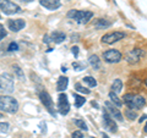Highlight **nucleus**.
I'll return each mask as SVG.
<instances>
[{"label":"nucleus","mask_w":147,"mask_h":138,"mask_svg":"<svg viewBox=\"0 0 147 138\" xmlns=\"http://www.w3.org/2000/svg\"><path fill=\"white\" fill-rule=\"evenodd\" d=\"M0 110L9 114H15L18 110V103L10 95H0Z\"/></svg>","instance_id":"obj_1"},{"label":"nucleus","mask_w":147,"mask_h":138,"mask_svg":"<svg viewBox=\"0 0 147 138\" xmlns=\"http://www.w3.org/2000/svg\"><path fill=\"white\" fill-rule=\"evenodd\" d=\"M67 17L75 20L79 25H86L93 17V12L87 10H70L67 12Z\"/></svg>","instance_id":"obj_2"},{"label":"nucleus","mask_w":147,"mask_h":138,"mask_svg":"<svg viewBox=\"0 0 147 138\" xmlns=\"http://www.w3.org/2000/svg\"><path fill=\"white\" fill-rule=\"evenodd\" d=\"M0 10L5 15H15L21 12V7L17 4L12 3L11 0H0Z\"/></svg>","instance_id":"obj_3"},{"label":"nucleus","mask_w":147,"mask_h":138,"mask_svg":"<svg viewBox=\"0 0 147 138\" xmlns=\"http://www.w3.org/2000/svg\"><path fill=\"white\" fill-rule=\"evenodd\" d=\"M144 56H145V50L141 48H135V49L130 50V52L125 55V60L127 64H130V65H135V64L139 62Z\"/></svg>","instance_id":"obj_4"},{"label":"nucleus","mask_w":147,"mask_h":138,"mask_svg":"<svg viewBox=\"0 0 147 138\" xmlns=\"http://www.w3.org/2000/svg\"><path fill=\"white\" fill-rule=\"evenodd\" d=\"M102 117H103V127L105 128L107 131L109 132H112V133H115L118 131V126H117V123L115 121H114V119L112 117V115L109 114V111L107 109H103V115H102Z\"/></svg>","instance_id":"obj_5"},{"label":"nucleus","mask_w":147,"mask_h":138,"mask_svg":"<svg viewBox=\"0 0 147 138\" xmlns=\"http://www.w3.org/2000/svg\"><path fill=\"white\" fill-rule=\"evenodd\" d=\"M103 60L108 64H117L123 60V54L117 49H109L103 53Z\"/></svg>","instance_id":"obj_6"},{"label":"nucleus","mask_w":147,"mask_h":138,"mask_svg":"<svg viewBox=\"0 0 147 138\" xmlns=\"http://www.w3.org/2000/svg\"><path fill=\"white\" fill-rule=\"evenodd\" d=\"M0 90L5 93H11L13 90V78L9 73L0 75Z\"/></svg>","instance_id":"obj_7"},{"label":"nucleus","mask_w":147,"mask_h":138,"mask_svg":"<svg viewBox=\"0 0 147 138\" xmlns=\"http://www.w3.org/2000/svg\"><path fill=\"white\" fill-rule=\"evenodd\" d=\"M126 34L124 32L120 31H114V32H109V33L104 34L102 37V43L104 44H113V43H117L119 40H121L123 38H125Z\"/></svg>","instance_id":"obj_8"},{"label":"nucleus","mask_w":147,"mask_h":138,"mask_svg":"<svg viewBox=\"0 0 147 138\" xmlns=\"http://www.w3.org/2000/svg\"><path fill=\"white\" fill-rule=\"evenodd\" d=\"M39 98H40V102H42V104L44 105V108L48 110L50 115H53V116H55V110H54V103H53V99L50 98L49 93H47V92H40L39 94Z\"/></svg>","instance_id":"obj_9"},{"label":"nucleus","mask_w":147,"mask_h":138,"mask_svg":"<svg viewBox=\"0 0 147 138\" xmlns=\"http://www.w3.org/2000/svg\"><path fill=\"white\" fill-rule=\"evenodd\" d=\"M58 110L60 115H66L70 110V103H69L67 95L61 93L58 98Z\"/></svg>","instance_id":"obj_10"},{"label":"nucleus","mask_w":147,"mask_h":138,"mask_svg":"<svg viewBox=\"0 0 147 138\" xmlns=\"http://www.w3.org/2000/svg\"><path fill=\"white\" fill-rule=\"evenodd\" d=\"M146 105V99L145 96H142L140 94H135V96L132 98V100L130 103L126 104V107L129 109H132V110H141Z\"/></svg>","instance_id":"obj_11"},{"label":"nucleus","mask_w":147,"mask_h":138,"mask_svg":"<svg viewBox=\"0 0 147 138\" xmlns=\"http://www.w3.org/2000/svg\"><path fill=\"white\" fill-rule=\"evenodd\" d=\"M105 109L109 111V114L112 115V117L114 119V120L117 121H123L124 117H123V114L120 113V110H119V108L117 107V105H114L112 102H105Z\"/></svg>","instance_id":"obj_12"},{"label":"nucleus","mask_w":147,"mask_h":138,"mask_svg":"<svg viewBox=\"0 0 147 138\" xmlns=\"http://www.w3.org/2000/svg\"><path fill=\"white\" fill-rule=\"evenodd\" d=\"M26 26V22L21 18H17V20H9L7 21V27L9 29H11L12 32H18L21 31L24 27Z\"/></svg>","instance_id":"obj_13"},{"label":"nucleus","mask_w":147,"mask_h":138,"mask_svg":"<svg viewBox=\"0 0 147 138\" xmlns=\"http://www.w3.org/2000/svg\"><path fill=\"white\" fill-rule=\"evenodd\" d=\"M39 4L43 7L48 9V10H57L61 6V1L60 0H39Z\"/></svg>","instance_id":"obj_14"},{"label":"nucleus","mask_w":147,"mask_h":138,"mask_svg":"<svg viewBox=\"0 0 147 138\" xmlns=\"http://www.w3.org/2000/svg\"><path fill=\"white\" fill-rule=\"evenodd\" d=\"M110 26H112V22L105 20V18H98V20H96V22H94V28L96 29H105Z\"/></svg>","instance_id":"obj_15"},{"label":"nucleus","mask_w":147,"mask_h":138,"mask_svg":"<svg viewBox=\"0 0 147 138\" xmlns=\"http://www.w3.org/2000/svg\"><path fill=\"white\" fill-rule=\"evenodd\" d=\"M67 84H69V78L65 76H60L58 80V83H57V90L64 92L67 88Z\"/></svg>","instance_id":"obj_16"},{"label":"nucleus","mask_w":147,"mask_h":138,"mask_svg":"<svg viewBox=\"0 0 147 138\" xmlns=\"http://www.w3.org/2000/svg\"><path fill=\"white\" fill-rule=\"evenodd\" d=\"M50 38H52V42L59 44V43H61V42L65 40L66 36H65V33H63V32H60V31H55V32H53V33H52Z\"/></svg>","instance_id":"obj_17"},{"label":"nucleus","mask_w":147,"mask_h":138,"mask_svg":"<svg viewBox=\"0 0 147 138\" xmlns=\"http://www.w3.org/2000/svg\"><path fill=\"white\" fill-rule=\"evenodd\" d=\"M88 62L93 70H99L100 68V59L97 56V55H91L90 59H88Z\"/></svg>","instance_id":"obj_18"},{"label":"nucleus","mask_w":147,"mask_h":138,"mask_svg":"<svg viewBox=\"0 0 147 138\" xmlns=\"http://www.w3.org/2000/svg\"><path fill=\"white\" fill-rule=\"evenodd\" d=\"M123 87H124L123 81L120 80V78H117V80H114L113 84H112V92H114V93H117V94L121 93V92H123Z\"/></svg>","instance_id":"obj_19"},{"label":"nucleus","mask_w":147,"mask_h":138,"mask_svg":"<svg viewBox=\"0 0 147 138\" xmlns=\"http://www.w3.org/2000/svg\"><path fill=\"white\" fill-rule=\"evenodd\" d=\"M109 98H110V102H112L114 105H117L118 108H120L123 105V100L119 98L117 93H114V92H110L109 93Z\"/></svg>","instance_id":"obj_20"},{"label":"nucleus","mask_w":147,"mask_h":138,"mask_svg":"<svg viewBox=\"0 0 147 138\" xmlns=\"http://www.w3.org/2000/svg\"><path fill=\"white\" fill-rule=\"evenodd\" d=\"M74 99H75V107L76 108H81L82 105L86 103V99L82 95H79V94H74Z\"/></svg>","instance_id":"obj_21"},{"label":"nucleus","mask_w":147,"mask_h":138,"mask_svg":"<svg viewBox=\"0 0 147 138\" xmlns=\"http://www.w3.org/2000/svg\"><path fill=\"white\" fill-rule=\"evenodd\" d=\"M84 82H85V83L88 86V87H91V88H94V87H97V81H96L92 76H86V77H84Z\"/></svg>","instance_id":"obj_22"},{"label":"nucleus","mask_w":147,"mask_h":138,"mask_svg":"<svg viewBox=\"0 0 147 138\" xmlns=\"http://www.w3.org/2000/svg\"><path fill=\"white\" fill-rule=\"evenodd\" d=\"M125 116L129 119V120L134 121V120L137 119V113L135 111V110H132V109H126L125 110Z\"/></svg>","instance_id":"obj_23"},{"label":"nucleus","mask_w":147,"mask_h":138,"mask_svg":"<svg viewBox=\"0 0 147 138\" xmlns=\"http://www.w3.org/2000/svg\"><path fill=\"white\" fill-rule=\"evenodd\" d=\"M13 71H15V75H16V77L20 81H24L25 80V73H24V71H22V68L20 66H17V65L13 66Z\"/></svg>","instance_id":"obj_24"},{"label":"nucleus","mask_w":147,"mask_h":138,"mask_svg":"<svg viewBox=\"0 0 147 138\" xmlns=\"http://www.w3.org/2000/svg\"><path fill=\"white\" fill-rule=\"evenodd\" d=\"M10 131V125L7 122H0V135L7 133Z\"/></svg>","instance_id":"obj_25"},{"label":"nucleus","mask_w":147,"mask_h":138,"mask_svg":"<svg viewBox=\"0 0 147 138\" xmlns=\"http://www.w3.org/2000/svg\"><path fill=\"white\" fill-rule=\"evenodd\" d=\"M75 89H76L77 92H80V93H84V94H90V93H91V90L87 89V88H85V87L82 86L81 83H76V84H75Z\"/></svg>","instance_id":"obj_26"},{"label":"nucleus","mask_w":147,"mask_h":138,"mask_svg":"<svg viewBox=\"0 0 147 138\" xmlns=\"http://www.w3.org/2000/svg\"><path fill=\"white\" fill-rule=\"evenodd\" d=\"M134 96H135L134 93H126V94H124V95H123V103L126 105L127 103H130V102H131Z\"/></svg>","instance_id":"obj_27"},{"label":"nucleus","mask_w":147,"mask_h":138,"mask_svg":"<svg viewBox=\"0 0 147 138\" xmlns=\"http://www.w3.org/2000/svg\"><path fill=\"white\" fill-rule=\"evenodd\" d=\"M74 122H75V125L79 128H81V130H84V131L88 130V127H87V125L84 122V120H74Z\"/></svg>","instance_id":"obj_28"},{"label":"nucleus","mask_w":147,"mask_h":138,"mask_svg":"<svg viewBox=\"0 0 147 138\" xmlns=\"http://www.w3.org/2000/svg\"><path fill=\"white\" fill-rule=\"evenodd\" d=\"M72 67L75 68L76 71H82V70H85V68H86V65H85V64H82V62L75 61V62H72Z\"/></svg>","instance_id":"obj_29"},{"label":"nucleus","mask_w":147,"mask_h":138,"mask_svg":"<svg viewBox=\"0 0 147 138\" xmlns=\"http://www.w3.org/2000/svg\"><path fill=\"white\" fill-rule=\"evenodd\" d=\"M17 49H18V45H17V43H15V42H11L10 44H9V47H7V52H16Z\"/></svg>","instance_id":"obj_30"},{"label":"nucleus","mask_w":147,"mask_h":138,"mask_svg":"<svg viewBox=\"0 0 147 138\" xmlns=\"http://www.w3.org/2000/svg\"><path fill=\"white\" fill-rule=\"evenodd\" d=\"M5 37H6V31H5V28H4V26L0 23V40L4 39Z\"/></svg>","instance_id":"obj_31"},{"label":"nucleus","mask_w":147,"mask_h":138,"mask_svg":"<svg viewBox=\"0 0 147 138\" xmlns=\"http://www.w3.org/2000/svg\"><path fill=\"white\" fill-rule=\"evenodd\" d=\"M72 138H84V133L81 131H75L72 132Z\"/></svg>","instance_id":"obj_32"},{"label":"nucleus","mask_w":147,"mask_h":138,"mask_svg":"<svg viewBox=\"0 0 147 138\" xmlns=\"http://www.w3.org/2000/svg\"><path fill=\"white\" fill-rule=\"evenodd\" d=\"M71 52H72L74 55H75V58L79 56V47H72L71 48Z\"/></svg>","instance_id":"obj_33"},{"label":"nucleus","mask_w":147,"mask_h":138,"mask_svg":"<svg viewBox=\"0 0 147 138\" xmlns=\"http://www.w3.org/2000/svg\"><path fill=\"white\" fill-rule=\"evenodd\" d=\"M43 42L48 44V43H50V42H52V38H50L49 36H44V39H43Z\"/></svg>","instance_id":"obj_34"},{"label":"nucleus","mask_w":147,"mask_h":138,"mask_svg":"<svg viewBox=\"0 0 147 138\" xmlns=\"http://www.w3.org/2000/svg\"><path fill=\"white\" fill-rule=\"evenodd\" d=\"M146 119H147V115H142V116H141V117L139 119V122H142V121H145Z\"/></svg>","instance_id":"obj_35"},{"label":"nucleus","mask_w":147,"mask_h":138,"mask_svg":"<svg viewBox=\"0 0 147 138\" xmlns=\"http://www.w3.org/2000/svg\"><path fill=\"white\" fill-rule=\"evenodd\" d=\"M71 38H72V40H75V42H76V40H79V39H77V38H79V36H77V34H75V36H74V34H72V37H71Z\"/></svg>","instance_id":"obj_36"},{"label":"nucleus","mask_w":147,"mask_h":138,"mask_svg":"<svg viewBox=\"0 0 147 138\" xmlns=\"http://www.w3.org/2000/svg\"><path fill=\"white\" fill-rule=\"evenodd\" d=\"M18 1H21V3H31V1H33V0H18Z\"/></svg>","instance_id":"obj_37"},{"label":"nucleus","mask_w":147,"mask_h":138,"mask_svg":"<svg viewBox=\"0 0 147 138\" xmlns=\"http://www.w3.org/2000/svg\"><path fill=\"white\" fill-rule=\"evenodd\" d=\"M92 105H93V107H96V109H98V104H97V103H96V102H94V103H93V102H92Z\"/></svg>","instance_id":"obj_38"},{"label":"nucleus","mask_w":147,"mask_h":138,"mask_svg":"<svg viewBox=\"0 0 147 138\" xmlns=\"http://www.w3.org/2000/svg\"><path fill=\"white\" fill-rule=\"evenodd\" d=\"M144 131H145V133H147V122H146V125L144 127Z\"/></svg>","instance_id":"obj_39"},{"label":"nucleus","mask_w":147,"mask_h":138,"mask_svg":"<svg viewBox=\"0 0 147 138\" xmlns=\"http://www.w3.org/2000/svg\"><path fill=\"white\" fill-rule=\"evenodd\" d=\"M61 71H63V72H65V71H66V67H65V66H63V67H61Z\"/></svg>","instance_id":"obj_40"},{"label":"nucleus","mask_w":147,"mask_h":138,"mask_svg":"<svg viewBox=\"0 0 147 138\" xmlns=\"http://www.w3.org/2000/svg\"><path fill=\"white\" fill-rule=\"evenodd\" d=\"M144 82H145V86H146V88H147V77L145 78V81H144Z\"/></svg>","instance_id":"obj_41"},{"label":"nucleus","mask_w":147,"mask_h":138,"mask_svg":"<svg viewBox=\"0 0 147 138\" xmlns=\"http://www.w3.org/2000/svg\"><path fill=\"white\" fill-rule=\"evenodd\" d=\"M102 137H103V138H109L107 135H105V133H103V136H102Z\"/></svg>","instance_id":"obj_42"},{"label":"nucleus","mask_w":147,"mask_h":138,"mask_svg":"<svg viewBox=\"0 0 147 138\" xmlns=\"http://www.w3.org/2000/svg\"><path fill=\"white\" fill-rule=\"evenodd\" d=\"M92 138H93V137H92Z\"/></svg>","instance_id":"obj_43"}]
</instances>
